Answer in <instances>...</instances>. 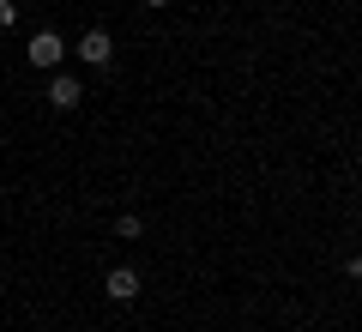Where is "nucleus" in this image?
Returning <instances> with one entry per match:
<instances>
[{
	"mask_svg": "<svg viewBox=\"0 0 362 332\" xmlns=\"http://www.w3.org/2000/svg\"><path fill=\"white\" fill-rule=\"evenodd\" d=\"M61 55H66V42L54 37V30H37V37H30V49H25V61L42 67V73H61Z\"/></svg>",
	"mask_w": 362,
	"mask_h": 332,
	"instance_id": "f257e3e1",
	"label": "nucleus"
},
{
	"mask_svg": "<svg viewBox=\"0 0 362 332\" xmlns=\"http://www.w3.org/2000/svg\"><path fill=\"white\" fill-rule=\"evenodd\" d=\"M78 61H85V67H109V61H115L109 30H85V37H78Z\"/></svg>",
	"mask_w": 362,
	"mask_h": 332,
	"instance_id": "f03ea898",
	"label": "nucleus"
},
{
	"mask_svg": "<svg viewBox=\"0 0 362 332\" xmlns=\"http://www.w3.org/2000/svg\"><path fill=\"white\" fill-rule=\"evenodd\" d=\"M49 103L54 109H78V103H85V85H78L73 73H54L49 79Z\"/></svg>",
	"mask_w": 362,
	"mask_h": 332,
	"instance_id": "7ed1b4c3",
	"label": "nucleus"
},
{
	"mask_svg": "<svg viewBox=\"0 0 362 332\" xmlns=\"http://www.w3.org/2000/svg\"><path fill=\"white\" fill-rule=\"evenodd\" d=\"M103 290H109V302H133V296H139V272H133V266H115Z\"/></svg>",
	"mask_w": 362,
	"mask_h": 332,
	"instance_id": "20e7f679",
	"label": "nucleus"
},
{
	"mask_svg": "<svg viewBox=\"0 0 362 332\" xmlns=\"http://www.w3.org/2000/svg\"><path fill=\"white\" fill-rule=\"evenodd\" d=\"M145 230V224H139V217H133V212H121L115 217V236H121V242H133V236H139Z\"/></svg>",
	"mask_w": 362,
	"mask_h": 332,
	"instance_id": "39448f33",
	"label": "nucleus"
},
{
	"mask_svg": "<svg viewBox=\"0 0 362 332\" xmlns=\"http://www.w3.org/2000/svg\"><path fill=\"white\" fill-rule=\"evenodd\" d=\"M0 25H18V0H0Z\"/></svg>",
	"mask_w": 362,
	"mask_h": 332,
	"instance_id": "423d86ee",
	"label": "nucleus"
},
{
	"mask_svg": "<svg viewBox=\"0 0 362 332\" xmlns=\"http://www.w3.org/2000/svg\"><path fill=\"white\" fill-rule=\"evenodd\" d=\"M145 6H169V0H145Z\"/></svg>",
	"mask_w": 362,
	"mask_h": 332,
	"instance_id": "0eeeda50",
	"label": "nucleus"
}]
</instances>
